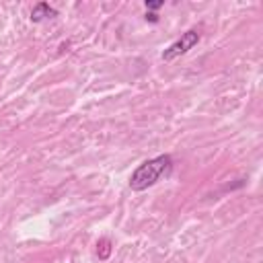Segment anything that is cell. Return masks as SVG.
Returning <instances> with one entry per match:
<instances>
[{
    "label": "cell",
    "instance_id": "obj_1",
    "mask_svg": "<svg viewBox=\"0 0 263 263\" xmlns=\"http://www.w3.org/2000/svg\"><path fill=\"white\" fill-rule=\"evenodd\" d=\"M173 166V158L168 154H160V156H154L146 162H142L129 177V187L134 191H144L148 187H152L162 175H166Z\"/></svg>",
    "mask_w": 263,
    "mask_h": 263
},
{
    "label": "cell",
    "instance_id": "obj_2",
    "mask_svg": "<svg viewBox=\"0 0 263 263\" xmlns=\"http://www.w3.org/2000/svg\"><path fill=\"white\" fill-rule=\"evenodd\" d=\"M197 43H199V31L189 29V31L181 33V37H179L175 43H171V45L162 51V60H164V62H171V60H175V58L187 53V51H189L191 47H195Z\"/></svg>",
    "mask_w": 263,
    "mask_h": 263
},
{
    "label": "cell",
    "instance_id": "obj_3",
    "mask_svg": "<svg viewBox=\"0 0 263 263\" xmlns=\"http://www.w3.org/2000/svg\"><path fill=\"white\" fill-rule=\"evenodd\" d=\"M47 16H58V10L51 8L47 2H39V4H35V8L31 10V21H33V23H39V21H43V18H47Z\"/></svg>",
    "mask_w": 263,
    "mask_h": 263
},
{
    "label": "cell",
    "instance_id": "obj_4",
    "mask_svg": "<svg viewBox=\"0 0 263 263\" xmlns=\"http://www.w3.org/2000/svg\"><path fill=\"white\" fill-rule=\"evenodd\" d=\"M97 255H99V259H109V255H111V240L109 238H99V242H97Z\"/></svg>",
    "mask_w": 263,
    "mask_h": 263
},
{
    "label": "cell",
    "instance_id": "obj_5",
    "mask_svg": "<svg viewBox=\"0 0 263 263\" xmlns=\"http://www.w3.org/2000/svg\"><path fill=\"white\" fill-rule=\"evenodd\" d=\"M164 2L162 0H146V8L148 10H156V8H160Z\"/></svg>",
    "mask_w": 263,
    "mask_h": 263
},
{
    "label": "cell",
    "instance_id": "obj_6",
    "mask_svg": "<svg viewBox=\"0 0 263 263\" xmlns=\"http://www.w3.org/2000/svg\"><path fill=\"white\" fill-rule=\"evenodd\" d=\"M146 18H148L150 23H156V21H158V16H156L154 12H148V14H146Z\"/></svg>",
    "mask_w": 263,
    "mask_h": 263
}]
</instances>
